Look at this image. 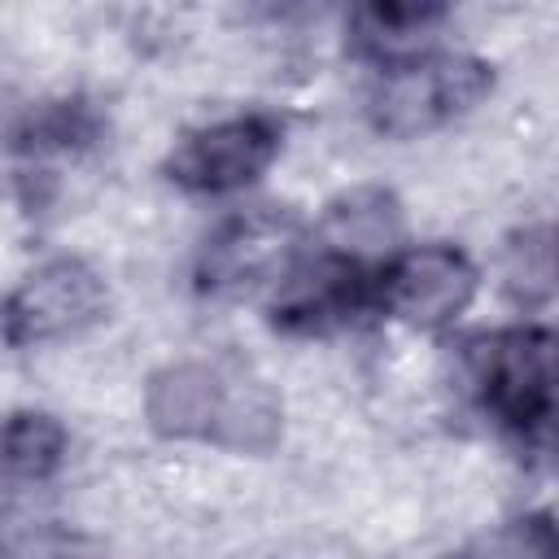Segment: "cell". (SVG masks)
Masks as SVG:
<instances>
[{
    "mask_svg": "<svg viewBox=\"0 0 559 559\" xmlns=\"http://www.w3.org/2000/svg\"><path fill=\"white\" fill-rule=\"evenodd\" d=\"M489 87V70L476 57H424L384 74L371 96V122L384 135H424L467 114Z\"/></svg>",
    "mask_w": 559,
    "mask_h": 559,
    "instance_id": "1",
    "label": "cell"
},
{
    "mask_svg": "<svg viewBox=\"0 0 559 559\" xmlns=\"http://www.w3.org/2000/svg\"><path fill=\"white\" fill-rule=\"evenodd\" d=\"M105 280L83 258H52L35 266L4 301V336L13 345H44L79 336L105 314Z\"/></svg>",
    "mask_w": 559,
    "mask_h": 559,
    "instance_id": "2",
    "label": "cell"
},
{
    "mask_svg": "<svg viewBox=\"0 0 559 559\" xmlns=\"http://www.w3.org/2000/svg\"><path fill=\"white\" fill-rule=\"evenodd\" d=\"M297 253V218L280 205H258L223 223L201 253V284L223 297H240L266 284H284Z\"/></svg>",
    "mask_w": 559,
    "mask_h": 559,
    "instance_id": "3",
    "label": "cell"
},
{
    "mask_svg": "<svg viewBox=\"0 0 559 559\" xmlns=\"http://www.w3.org/2000/svg\"><path fill=\"white\" fill-rule=\"evenodd\" d=\"M280 153V122L271 114L218 118L170 153V179L192 192H231L253 183Z\"/></svg>",
    "mask_w": 559,
    "mask_h": 559,
    "instance_id": "4",
    "label": "cell"
},
{
    "mask_svg": "<svg viewBox=\"0 0 559 559\" xmlns=\"http://www.w3.org/2000/svg\"><path fill=\"white\" fill-rule=\"evenodd\" d=\"M485 402L515 428H542L550 415V336L498 332L472 354Z\"/></svg>",
    "mask_w": 559,
    "mask_h": 559,
    "instance_id": "5",
    "label": "cell"
},
{
    "mask_svg": "<svg viewBox=\"0 0 559 559\" xmlns=\"http://www.w3.org/2000/svg\"><path fill=\"white\" fill-rule=\"evenodd\" d=\"M476 293V271L472 262L450 249V245H419L406 249L389 271H384V306L402 323L415 328H437L454 319Z\"/></svg>",
    "mask_w": 559,
    "mask_h": 559,
    "instance_id": "6",
    "label": "cell"
},
{
    "mask_svg": "<svg viewBox=\"0 0 559 559\" xmlns=\"http://www.w3.org/2000/svg\"><path fill=\"white\" fill-rule=\"evenodd\" d=\"M223 380L227 371L210 367V362H175L162 367L148 384L144 397V415L162 437H197L210 441L214 437V419L223 406Z\"/></svg>",
    "mask_w": 559,
    "mask_h": 559,
    "instance_id": "7",
    "label": "cell"
},
{
    "mask_svg": "<svg viewBox=\"0 0 559 559\" xmlns=\"http://www.w3.org/2000/svg\"><path fill=\"white\" fill-rule=\"evenodd\" d=\"M362 284L354 275V266L345 258L323 262L306 275H293L275 301V319L293 332H323L341 319H349L358 310Z\"/></svg>",
    "mask_w": 559,
    "mask_h": 559,
    "instance_id": "8",
    "label": "cell"
},
{
    "mask_svg": "<svg viewBox=\"0 0 559 559\" xmlns=\"http://www.w3.org/2000/svg\"><path fill=\"white\" fill-rule=\"evenodd\" d=\"M323 236L345 253V258H362V253H380L402 236V210L389 192L380 188H349L328 205L323 218Z\"/></svg>",
    "mask_w": 559,
    "mask_h": 559,
    "instance_id": "9",
    "label": "cell"
},
{
    "mask_svg": "<svg viewBox=\"0 0 559 559\" xmlns=\"http://www.w3.org/2000/svg\"><path fill=\"white\" fill-rule=\"evenodd\" d=\"M66 450V428L52 415L17 411L0 424V493L39 485Z\"/></svg>",
    "mask_w": 559,
    "mask_h": 559,
    "instance_id": "10",
    "label": "cell"
},
{
    "mask_svg": "<svg viewBox=\"0 0 559 559\" xmlns=\"http://www.w3.org/2000/svg\"><path fill=\"white\" fill-rule=\"evenodd\" d=\"M441 22L432 4H367L354 13V39L376 57H411Z\"/></svg>",
    "mask_w": 559,
    "mask_h": 559,
    "instance_id": "11",
    "label": "cell"
},
{
    "mask_svg": "<svg viewBox=\"0 0 559 559\" xmlns=\"http://www.w3.org/2000/svg\"><path fill=\"white\" fill-rule=\"evenodd\" d=\"M555 284V245H550V227H524L511 249H507V288L520 301H542L550 297Z\"/></svg>",
    "mask_w": 559,
    "mask_h": 559,
    "instance_id": "12",
    "label": "cell"
}]
</instances>
